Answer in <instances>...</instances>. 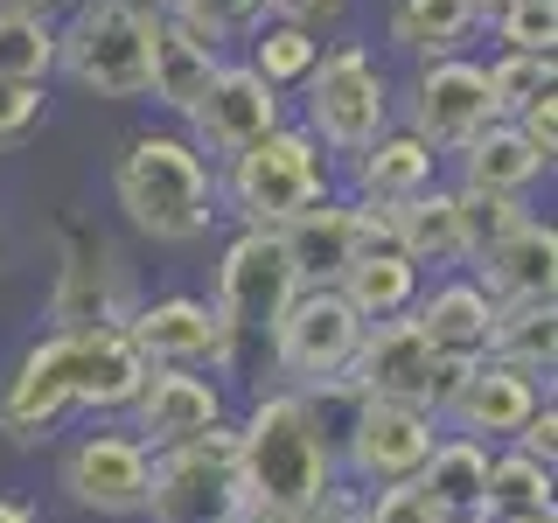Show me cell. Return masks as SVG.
Returning a JSON list of instances; mask_svg holds the SVG:
<instances>
[{
    "label": "cell",
    "instance_id": "b9f144b4",
    "mask_svg": "<svg viewBox=\"0 0 558 523\" xmlns=\"http://www.w3.org/2000/svg\"><path fill=\"white\" fill-rule=\"evenodd\" d=\"M342 8L349 0H266L272 22H293V28H314V35H322V22H342Z\"/></svg>",
    "mask_w": 558,
    "mask_h": 523
},
{
    "label": "cell",
    "instance_id": "ac0fdd59",
    "mask_svg": "<svg viewBox=\"0 0 558 523\" xmlns=\"http://www.w3.org/2000/svg\"><path fill=\"white\" fill-rule=\"evenodd\" d=\"M133 440L147 447V453H161V447H182V440H196V433L209 426H223V377H209V370H147V384H140V398H133Z\"/></svg>",
    "mask_w": 558,
    "mask_h": 523
},
{
    "label": "cell",
    "instance_id": "7a4b0ae2",
    "mask_svg": "<svg viewBox=\"0 0 558 523\" xmlns=\"http://www.w3.org/2000/svg\"><path fill=\"white\" fill-rule=\"evenodd\" d=\"M112 203L154 244H196L217 223V168L189 147V133H133L112 161Z\"/></svg>",
    "mask_w": 558,
    "mask_h": 523
},
{
    "label": "cell",
    "instance_id": "484cf974",
    "mask_svg": "<svg viewBox=\"0 0 558 523\" xmlns=\"http://www.w3.org/2000/svg\"><path fill=\"white\" fill-rule=\"evenodd\" d=\"M279 244H287L301 287H336L342 266L356 258V244H363V217H356V203H349V196H328V203L301 209V217L279 231Z\"/></svg>",
    "mask_w": 558,
    "mask_h": 523
},
{
    "label": "cell",
    "instance_id": "cb8c5ba5",
    "mask_svg": "<svg viewBox=\"0 0 558 523\" xmlns=\"http://www.w3.org/2000/svg\"><path fill=\"white\" fill-rule=\"evenodd\" d=\"M433 182H440V154H433L418 133H405V126H384L363 154H349V188H356L349 203L398 209V203H412L418 188H433Z\"/></svg>",
    "mask_w": 558,
    "mask_h": 523
},
{
    "label": "cell",
    "instance_id": "d590c367",
    "mask_svg": "<svg viewBox=\"0 0 558 523\" xmlns=\"http://www.w3.org/2000/svg\"><path fill=\"white\" fill-rule=\"evenodd\" d=\"M496 42L517 49V57H551L558 42V0H510L496 14Z\"/></svg>",
    "mask_w": 558,
    "mask_h": 523
},
{
    "label": "cell",
    "instance_id": "d6a6232c",
    "mask_svg": "<svg viewBox=\"0 0 558 523\" xmlns=\"http://www.w3.org/2000/svg\"><path fill=\"white\" fill-rule=\"evenodd\" d=\"M0 77L8 84L57 77V22H43V14H0Z\"/></svg>",
    "mask_w": 558,
    "mask_h": 523
},
{
    "label": "cell",
    "instance_id": "7c38bea8",
    "mask_svg": "<svg viewBox=\"0 0 558 523\" xmlns=\"http://www.w3.org/2000/svg\"><path fill=\"white\" fill-rule=\"evenodd\" d=\"M126 342L154 370H209V377L238 370L231 328H223L217 307L196 301V293H154V301H140L133 321H126Z\"/></svg>",
    "mask_w": 558,
    "mask_h": 523
},
{
    "label": "cell",
    "instance_id": "f546056e",
    "mask_svg": "<svg viewBox=\"0 0 558 523\" xmlns=\"http://www.w3.org/2000/svg\"><path fill=\"white\" fill-rule=\"evenodd\" d=\"M475 8L468 0H391V42L405 49L412 63L433 57H461V42L475 35Z\"/></svg>",
    "mask_w": 558,
    "mask_h": 523
},
{
    "label": "cell",
    "instance_id": "ee69618b",
    "mask_svg": "<svg viewBox=\"0 0 558 523\" xmlns=\"http://www.w3.org/2000/svg\"><path fill=\"white\" fill-rule=\"evenodd\" d=\"M223 523H287V516H272V510H258V502H238Z\"/></svg>",
    "mask_w": 558,
    "mask_h": 523
},
{
    "label": "cell",
    "instance_id": "f6af8a7d",
    "mask_svg": "<svg viewBox=\"0 0 558 523\" xmlns=\"http://www.w3.org/2000/svg\"><path fill=\"white\" fill-rule=\"evenodd\" d=\"M482 523H558V510H517V516H482Z\"/></svg>",
    "mask_w": 558,
    "mask_h": 523
},
{
    "label": "cell",
    "instance_id": "74e56055",
    "mask_svg": "<svg viewBox=\"0 0 558 523\" xmlns=\"http://www.w3.org/2000/svg\"><path fill=\"white\" fill-rule=\"evenodd\" d=\"M43 112H49L43 84H8V77H0V154L22 147V139L43 126Z\"/></svg>",
    "mask_w": 558,
    "mask_h": 523
},
{
    "label": "cell",
    "instance_id": "60d3db41",
    "mask_svg": "<svg viewBox=\"0 0 558 523\" xmlns=\"http://www.w3.org/2000/svg\"><path fill=\"white\" fill-rule=\"evenodd\" d=\"M517 453H531V461H558V405H551V391H545V405H537L531 418H523V433H517V440H510Z\"/></svg>",
    "mask_w": 558,
    "mask_h": 523
},
{
    "label": "cell",
    "instance_id": "f1b7e54d",
    "mask_svg": "<svg viewBox=\"0 0 558 523\" xmlns=\"http://www.w3.org/2000/svg\"><path fill=\"white\" fill-rule=\"evenodd\" d=\"M488 356L517 363L531 377H551L558 363V301H502L488 321Z\"/></svg>",
    "mask_w": 558,
    "mask_h": 523
},
{
    "label": "cell",
    "instance_id": "44dd1931",
    "mask_svg": "<svg viewBox=\"0 0 558 523\" xmlns=\"http://www.w3.org/2000/svg\"><path fill=\"white\" fill-rule=\"evenodd\" d=\"M154 363L126 342V328H92V336H70V391H77V412L92 418H126L140 384H147Z\"/></svg>",
    "mask_w": 558,
    "mask_h": 523
},
{
    "label": "cell",
    "instance_id": "836d02e7",
    "mask_svg": "<svg viewBox=\"0 0 558 523\" xmlns=\"http://www.w3.org/2000/svg\"><path fill=\"white\" fill-rule=\"evenodd\" d=\"M488 77V112L517 119L537 92H558V63L551 57H517V49H496V63H482Z\"/></svg>",
    "mask_w": 558,
    "mask_h": 523
},
{
    "label": "cell",
    "instance_id": "3957f363",
    "mask_svg": "<svg viewBox=\"0 0 558 523\" xmlns=\"http://www.w3.org/2000/svg\"><path fill=\"white\" fill-rule=\"evenodd\" d=\"M328 196H336V161L293 119L217 168V209H231L238 231H287L301 209L328 203Z\"/></svg>",
    "mask_w": 558,
    "mask_h": 523
},
{
    "label": "cell",
    "instance_id": "5b68a950",
    "mask_svg": "<svg viewBox=\"0 0 558 523\" xmlns=\"http://www.w3.org/2000/svg\"><path fill=\"white\" fill-rule=\"evenodd\" d=\"M301 98H307L301 126L322 139V154H363L398 112V84L371 57V42H322V63L307 70Z\"/></svg>",
    "mask_w": 558,
    "mask_h": 523
},
{
    "label": "cell",
    "instance_id": "2e32d148",
    "mask_svg": "<svg viewBox=\"0 0 558 523\" xmlns=\"http://www.w3.org/2000/svg\"><path fill=\"white\" fill-rule=\"evenodd\" d=\"M551 377H531L517 363H496V356H475V370L461 377L453 405L440 412V433H461V440H482V447H510L523 433V418L545 405Z\"/></svg>",
    "mask_w": 558,
    "mask_h": 523
},
{
    "label": "cell",
    "instance_id": "8992f818",
    "mask_svg": "<svg viewBox=\"0 0 558 523\" xmlns=\"http://www.w3.org/2000/svg\"><path fill=\"white\" fill-rule=\"evenodd\" d=\"M363 328H371V321H363L336 287H301V293H293V307L279 314V328L266 336L272 370L287 377V391L342 398V377H349V363H356Z\"/></svg>",
    "mask_w": 558,
    "mask_h": 523
},
{
    "label": "cell",
    "instance_id": "d6986e66",
    "mask_svg": "<svg viewBox=\"0 0 558 523\" xmlns=\"http://www.w3.org/2000/svg\"><path fill=\"white\" fill-rule=\"evenodd\" d=\"M356 217H363V244H356V258L342 266L336 293L363 314V321H398V314H412L418 287H426V272H418L412 258L398 252L391 238H384V209L356 203Z\"/></svg>",
    "mask_w": 558,
    "mask_h": 523
},
{
    "label": "cell",
    "instance_id": "603a6c76",
    "mask_svg": "<svg viewBox=\"0 0 558 523\" xmlns=\"http://www.w3.org/2000/svg\"><path fill=\"white\" fill-rule=\"evenodd\" d=\"M405 321L426 336L433 356H488V321H496V301H488L468 272H440L433 287H418V301H412Z\"/></svg>",
    "mask_w": 558,
    "mask_h": 523
},
{
    "label": "cell",
    "instance_id": "ffe728a7",
    "mask_svg": "<svg viewBox=\"0 0 558 523\" xmlns=\"http://www.w3.org/2000/svg\"><path fill=\"white\" fill-rule=\"evenodd\" d=\"M468 279L488 293V301H551L558 287V231L551 217H523L502 238H488L475 258H468Z\"/></svg>",
    "mask_w": 558,
    "mask_h": 523
},
{
    "label": "cell",
    "instance_id": "7402d4cb",
    "mask_svg": "<svg viewBox=\"0 0 558 523\" xmlns=\"http://www.w3.org/2000/svg\"><path fill=\"white\" fill-rule=\"evenodd\" d=\"M384 238L412 258L418 272H461L475 258V238H468V209H461V188H418L412 203L384 209Z\"/></svg>",
    "mask_w": 558,
    "mask_h": 523
},
{
    "label": "cell",
    "instance_id": "9a60e30c",
    "mask_svg": "<svg viewBox=\"0 0 558 523\" xmlns=\"http://www.w3.org/2000/svg\"><path fill=\"white\" fill-rule=\"evenodd\" d=\"M70 412H77V391H70V336H49L43 328L14 356L8 384H0V433L14 447H43Z\"/></svg>",
    "mask_w": 558,
    "mask_h": 523
},
{
    "label": "cell",
    "instance_id": "6da1fadb",
    "mask_svg": "<svg viewBox=\"0 0 558 523\" xmlns=\"http://www.w3.org/2000/svg\"><path fill=\"white\" fill-rule=\"evenodd\" d=\"M238 426V482L244 502L272 516L307 510L336 475V426L307 391H258L252 412L231 418Z\"/></svg>",
    "mask_w": 558,
    "mask_h": 523
},
{
    "label": "cell",
    "instance_id": "83f0119b",
    "mask_svg": "<svg viewBox=\"0 0 558 523\" xmlns=\"http://www.w3.org/2000/svg\"><path fill=\"white\" fill-rule=\"evenodd\" d=\"M426 488V502L440 516H482V496H488V447L482 440H461V433H440L426 453V467L412 475Z\"/></svg>",
    "mask_w": 558,
    "mask_h": 523
},
{
    "label": "cell",
    "instance_id": "f35d334b",
    "mask_svg": "<svg viewBox=\"0 0 558 523\" xmlns=\"http://www.w3.org/2000/svg\"><path fill=\"white\" fill-rule=\"evenodd\" d=\"M510 126L523 133V139H531V154H537V161H558V92H537L531 105H523V112L510 119Z\"/></svg>",
    "mask_w": 558,
    "mask_h": 523
},
{
    "label": "cell",
    "instance_id": "9c48e42d",
    "mask_svg": "<svg viewBox=\"0 0 558 523\" xmlns=\"http://www.w3.org/2000/svg\"><path fill=\"white\" fill-rule=\"evenodd\" d=\"M293 293H301V272H293L279 231H238L231 244H223L209 307H217V321L231 328L238 349L244 342H266L272 328H279V314L293 307Z\"/></svg>",
    "mask_w": 558,
    "mask_h": 523
},
{
    "label": "cell",
    "instance_id": "52a82bcc",
    "mask_svg": "<svg viewBox=\"0 0 558 523\" xmlns=\"http://www.w3.org/2000/svg\"><path fill=\"white\" fill-rule=\"evenodd\" d=\"M244 502V482H238V426L196 433L182 447H161L147 467V523H223Z\"/></svg>",
    "mask_w": 558,
    "mask_h": 523
},
{
    "label": "cell",
    "instance_id": "4316f807",
    "mask_svg": "<svg viewBox=\"0 0 558 523\" xmlns=\"http://www.w3.org/2000/svg\"><path fill=\"white\" fill-rule=\"evenodd\" d=\"M453 161H461V188H468V196H517L523 203V188L545 174V161L531 154V139H523L510 119H488Z\"/></svg>",
    "mask_w": 558,
    "mask_h": 523
},
{
    "label": "cell",
    "instance_id": "ab89813d",
    "mask_svg": "<svg viewBox=\"0 0 558 523\" xmlns=\"http://www.w3.org/2000/svg\"><path fill=\"white\" fill-rule=\"evenodd\" d=\"M287 523H363V488H349V482H328L322 496H314L307 510H293Z\"/></svg>",
    "mask_w": 558,
    "mask_h": 523
},
{
    "label": "cell",
    "instance_id": "7bdbcfd3",
    "mask_svg": "<svg viewBox=\"0 0 558 523\" xmlns=\"http://www.w3.org/2000/svg\"><path fill=\"white\" fill-rule=\"evenodd\" d=\"M57 8L70 0H0V14H43V22H57Z\"/></svg>",
    "mask_w": 558,
    "mask_h": 523
},
{
    "label": "cell",
    "instance_id": "4dcf8cb0",
    "mask_svg": "<svg viewBox=\"0 0 558 523\" xmlns=\"http://www.w3.org/2000/svg\"><path fill=\"white\" fill-rule=\"evenodd\" d=\"M244 42H252V57H244V63H252L279 98L301 92L307 70L322 63V35H314V28H293V22H272V14H266V22H258L252 35H244Z\"/></svg>",
    "mask_w": 558,
    "mask_h": 523
},
{
    "label": "cell",
    "instance_id": "4fadbf2b",
    "mask_svg": "<svg viewBox=\"0 0 558 523\" xmlns=\"http://www.w3.org/2000/svg\"><path fill=\"white\" fill-rule=\"evenodd\" d=\"M272 126H287V98H279L252 63H217L203 105L189 112V147H196L209 168H223V161H238L244 147H258Z\"/></svg>",
    "mask_w": 558,
    "mask_h": 523
},
{
    "label": "cell",
    "instance_id": "bcb514c9",
    "mask_svg": "<svg viewBox=\"0 0 558 523\" xmlns=\"http://www.w3.org/2000/svg\"><path fill=\"white\" fill-rule=\"evenodd\" d=\"M0 523H35L28 502H14V496H0Z\"/></svg>",
    "mask_w": 558,
    "mask_h": 523
},
{
    "label": "cell",
    "instance_id": "7dc6e473",
    "mask_svg": "<svg viewBox=\"0 0 558 523\" xmlns=\"http://www.w3.org/2000/svg\"><path fill=\"white\" fill-rule=\"evenodd\" d=\"M468 8H475V22H496V14L510 8V0H468Z\"/></svg>",
    "mask_w": 558,
    "mask_h": 523
},
{
    "label": "cell",
    "instance_id": "30bf717a",
    "mask_svg": "<svg viewBox=\"0 0 558 523\" xmlns=\"http://www.w3.org/2000/svg\"><path fill=\"white\" fill-rule=\"evenodd\" d=\"M140 307L133 266L105 231H70L57 287H49V336H92V328H126Z\"/></svg>",
    "mask_w": 558,
    "mask_h": 523
},
{
    "label": "cell",
    "instance_id": "1f68e13d",
    "mask_svg": "<svg viewBox=\"0 0 558 523\" xmlns=\"http://www.w3.org/2000/svg\"><path fill=\"white\" fill-rule=\"evenodd\" d=\"M517 510H551V467L517 447H488V496L482 516H517Z\"/></svg>",
    "mask_w": 558,
    "mask_h": 523
},
{
    "label": "cell",
    "instance_id": "ba28073f",
    "mask_svg": "<svg viewBox=\"0 0 558 523\" xmlns=\"http://www.w3.org/2000/svg\"><path fill=\"white\" fill-rule=\"evenodd\" d=\"M440 418L418 405H391V398H349V418L336 426V475L349 488H391L426 467Z\"/></svg>",
    "mask_w": 558,
    "mask_h": 523
},
{
    "label": "cell",
    "instance_id": "681fc988",
    "mask_svg": "<svg viewBox=\"0 0 558 523\" xmlns=\"http://www.w3.org/2000/svg\"><path fill=\"white\" fill-rule=\"evenodd\" d=\"M0 258H8V231H0Z\"/></svg>",
    "mask_w": 558,
    "mask_h": 523
},
{
    "label": "cell",
    "instance_id": "e575fe53",
    "mask_svg": "<svg viewBox=\"0 0 558 523\" xmlns=\"http://www.w3.org/2000/svg\"><path fill=\"white\" fill-rule=\"evenodd\" d=\"M174 22H189L203 35V42H238V35H252L258 22H266V0H174Z\"/></svg>",
    "mask_w": 558,
    "mask_h": 523
},
{
    "label": "cell",
    "instance_id": "8d00e7d4",
    "mask_svg": "<svg viewBox=\"0 0 558 523\" xmlns=\"http://www.w3.org/2000/svg\"><path fill=\"white\" fill-rule=\"evenodd\" d=\"M363 523H447L426 502L418 482H391V488H363Z\"/></svg>",
    "mask_w": 558,
    "mask_h": 523
},
{
    "label": "cell",
    "instance_id": "e0dca14e",
    "mask_svg": "<svg viewBox=\"0 0 558 523\" xmlns=\"http://www.w3.org/2000/svg\"><path fill=\"white\" fill-rule=\"evenodd\" d=\"M433 349L426 336L398 314V321H371L363 328V342H356V363H349V377H342V405L349 398H391V405H418L426 412V398H433Z\"/></svg>",
    "mask_w": 558,
    "mask_h": 523
},
{
    "label": "cell",
    "instance_id": "d4e9b609",
    "mask_svg": "<svg viewBox=\"0 0 558 523\" xmlns=\"http://www.w3.org/2000/svg\"><path fill=\"white\" fill-rule=\"evenodd\" d=\"M223 49L203 42L189 22H174V14H154V42H147V98H161L174 119H189L209 92V77H217Z\"/></svg>",
    "mask_w": 558,
    "mask_h": 523
},
{
    "label": "cell",
    "instance_id": "c3c4849f",
    "mask_svg": "<svg viewBox=\"0 0 558 523\" xmlns=\"http://www.w3.org/2000/svg\"><path fill=\"white\" fill-rule=\"evenodd\" d=\"M147 8H161V14H168V8H174V0H147Z\"/></svg>",
    "mask_w": 558,
    "mask_h": 523
},
{
    "label": "cell",
    "instance_id": "277c9868",
    "mask_svg": "<svg viewBox=\"0 0 558 523\" xmlns=\"http://www.w3.org/2000/svg\"><path fill=\"white\" fill-rule=\"evenodd\" d=\"M147 0H77L70 22H57V70L92 98H147V42H154Z\"/></svg>",
    "mask_w": 558,
    "mask_h": 523
},
{
    "label": "cell",
    "instance_id": "8fae6325",
    "mask_svg": "<svg viewBox=\"0 0 558 523\" xmlns=\"http://www.w3.org/2000/svg\"><path fill=\"white\" fill-rule=\"evenodd\" d=\"M147 467H154V453L133 440L126 426H98L92 433H77V440L63 447V461H57V488L70 502H77L84 516H112V523H126L147 510Z\"/></svg>",
    "mask_w": 558,
    "mask_h": 523
},
{
    "label": "cell",
    "instance_id": "5bb4252c",
    "mask_svg": "<svg viewBox=\"0 0 558 523\" xmlns=\"http://www.w3.org/2000/svg\"><path fill=\"white\" fill-rule=\"evenodd\" d=\"M405 105V133H418L433 154H461L488 119V77L475 57H433L412 70V84L398 92Z\"/></svg>",
    "mask_w": 558,
    "mask_h": 523
}]
</instances>
